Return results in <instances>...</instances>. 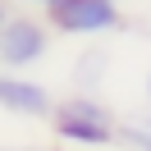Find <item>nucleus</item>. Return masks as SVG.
<instances>
[{"mask_svg": "<svg viewBox=\"0 0 151 151\" xmlns=\"http://www.w3.org/2000/svg\"><path fill=\"white\" fill-rule=\"evenodd\" d=\"M50 23L37 19L28 9H14L0 28V69H9V73H28L32 64L50 55Z\"/></svg>", "mask_w": 151, "mask_h": 151, "instance_id": "obj_2", "label": "nucleus"}, {"mask_svg": "<svg viewBox=\"0 0 151 151\" xmlns=\"http://www.w3.org/2000/svg\"><path fill=\"white\" fill-rule=\"evenodd\" d=\"M50 133L69 147H110L119 142V119L114 110L92 92H73L64 101H55L50 110Z\"/></svg>", "mask_w": 151, "mask_h": 151, "instance_id": "obj_1", "label": "nucleus"}, {"mask_svg": "<svg viewBox=\"0 0 151 151\" xmlns=\"http://www.w3.org/2000/svg\"><path fill=\"white\" fill-rule=\"evenodd\" d=\"M46 23L60 37H110L124 28V9L119 0H55Z\"/></svg>", "mask_w": 151, "mask_h": 151, "instance_id": "obj_3", "label": "nucleus"}, {"mask_svg": "<svg viewBox=\"0 0 151 151\" xmlns=\"http://www.w3.org/2000/svg\"><path fill=\"white\" fill-rule=\"evenodd\" d=\"M19 5H23V9H41V14H46L50 5H55V0H19Z\"/></svg>", "mask_w": 151, "mask_h": 151, "instance_id": "obj_6", "label": "nucleus"}, {"mask_svg": "<svg viewBox=\"0 0 151 151\" xmlns=\"http://www.w3.org/2000/svg\"><path fill=\"white\" fill-rule=\"evenodd\" d=\"M119 142L128 151H151V124H119Z\"/></svg>", "mask_w": 151, "mask_h": 151, "instance_id": "obj_5", "label": "nucleus"}, {"mask_svg": "<svg viewBox=\"0 0 151 151\" xmlns=\"http://www.w3.org/2000/svg\"><path fill=\"white\" fill-rule=\"evenodd\" d=\"M9 14H14V5H9V0H0V28H5V19H9Z\"/></svg>", "mask_w": 151, "mask_h": 151, "instance_id": "obj_7", "label": "nucleus"}, {"mask_svg": "<svg viewBox=\"0 0 151 151\" xmlns=\"http://www.w3.org/2000/svg\"><path fill=\"white\" fill-rule=\"evenodd\" d=\"M147 101H151V73H147Z\"/></svg>", "mask_w": 151, "mask_h": 151, "instance_id": "obj_9", "label": "nucleus"}, {"mask_svg": "<svg viewBox=\"0 0 151 151\" xmlns=\"http://www.w3.org/2000/svg\"><path fill=\"white\" fill-rule=\"evenodd\" d=\"M0 110L19 114V119H50L55 96H50V87H46V83H37V78L0 69Z\"/></svg>", "mask_w": 151, "mask_h": 151, "instance_id": "obj_4", "label": "nucleus"}, {"mask_svg": "<svg viewBox=\"0 0 151 151\" xmlns=\"http://www.w3.org/2000/svg\"><path fill=\"white\" fill-rule=\"evenodd\" d=\"M0 151H41V147H0Z\"/></svg>", "mask_w": 151, "mask_h": 151, "instance_id": "obj_8", "label": "nucleus"}]
</instances>
